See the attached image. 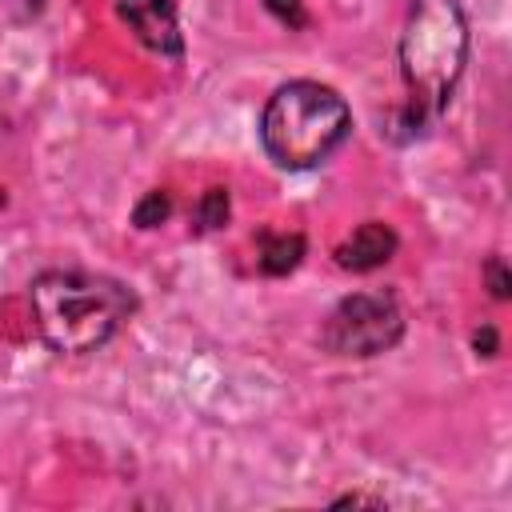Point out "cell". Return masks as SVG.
Wrapping results in <instances>:
<instances>
[{"instance_id":"1","label":"cell","mask_w":512,"mask_h":512,"mask_svg":"<svg viewBox=\"0 0 512 512\" xmlns=\"http://www.w3.org/2000/svg\"><path fill=\"white\" fill-rule=\"evenodd\" d=\"M32 316L52 352L80 356L108 344L136 312V292L100 272L52 268L28 284Z\"/></svg>"},{"instance_id":"2","label":"cell","mask_w":512,"mask_h":512,"mask_svg":"<svg viewBox=\"0 0 512 512\" xmlns=\"http://www.w3.org/2000/svg\"><path fill=\"white\" fill-rule=\"evenodd\" d=\"M468 60V20L456 0H416L400 36V76L408 88L404 120L424 128L436 120Z\"/></svg>"},{"instance_id":"3","label":"cell","mask_w":512,"mask_h":512,"mask_svg":"<svg viewBox=\"0 0 512 512\" xmlns=\"http://www.w3.org/2000/svg\"><path fill=\"white\" fill-rule=\"evenodd\" d=\"M348 132H352V112L344 96L320 80L280 84L260 116V144L288 172L324 164L348 140Z\"/></svg>"},{"instance_id":"4","label":"cell","mask_w":512,"mask_h":512,"mask_svg":"<svg viewBox=\"0 0 512 512\" xmlns=\"http://www.w3.org/2000/svg\"><path fill=\"white\" fill-rule=\"evenodd\" d=\"M400 336H404V312L388 292H352V296H344L320 328V340H324L328 352L356 356V360H368V356H380V352L396 348Z\"/></svg>"},{"instance_id":"5","label":"cell","mask_w":512,"mask_h":512,"mask_svg":"<svg viewBox=\"0 0 512 512\" xmlns=\"http://www.w3.org/2000/svg\"><path fill=\"white\" fill-rule=\"evenodd\" d=\"M116 16L128 24V32L156 56L180 60L184 36L176 20V0H116Z\"/></svg>"},{"instance_id":"6","label":"cell","mask_w":512,"mask_h":512,"mask_svg":"<svg viewBox=\"0 0 512 512\" xmlns=\"http://www.w3.org/2000/svg\"><path fill=\"white\" fill-rule=\"evenodd\" d=\"M396 244H400V240H396V232H392L388 224L368 220V224H360L352 236L340 240L336 264L348 268V272H372V268H380V264H388V260L396 256Z\"/></svg>"},{"instance_id":"7","label":"cell","mask_w":512,"mask_h":512,"mask_svg":"<svg viewBox=\"0 0 512 512\" xmlns=\"http://www.w3.org/2000/svg\"><path fill=\"white\" fill-rule=\"evenodd\" d=\"M304 256V236L300 232H264L260 236V268L268 276H284L300 264Z\"/></svg>"},{"instance_id":"8","label":"cell","mask_w":512,"mask_h":512,"mask_svg":"<svg viewBox=\"0 0 512 512\" xmlns=\"http://www.w3.org/2000/svg\"><path fill=\"white\" fill-rule=\"evenodd\" d=\"M228 220V192L224 188H208L204 196H200V204H196V228L200 232H212V228H220Z\"/></svg>"},{"instance_id":"9","label":"cell","mask_w":512,"mask_h":512,"mask_svg":"<svg viewBox=\"0 0 512 512\" xmlns=\"http://www.w3.org/2000/svg\"><path fill=\"white\" fill-rule=\"evenodd\" d=\"M168 212H172L168 192H148V196L132 208V224H136V228H156V224L168 220Z\"/></svg>"},{"instance_id":"10","label":"cell","mask_w":512,"mask_h":512,"mask_svg":"<svg viewBox=\"0 0 512 512\" xmlns=\"http://www.w3.org/2000/svg\"><path fill=\"white\" fill-rule=\"evenodd\" d=\"M264 8L280 20V24H288V28H304V0H264Z\"/></svg>"},{"instance_id":"11","label":"cell","mask_w":512,"mask_h":512,"mask_svg":"<svg viewBox=\"0 0 512 512\" xmlns=\"http://www.w3.org/2000/svg\"><path fill=\"white\" fill-rule=\"evenodd\" d=\"M484 276H488V288H492V296H496V300H508V288H512V280H508V272H504V260H500V256H492V260L484 264Z\"/></svg>"},{"instance_id":"12","label":"cell","mask_w":512,"mask_h":512,"mask_svg":"<svg viewBox=\"0 0 512 512\" xmlns=\"http://www.w3.org/2000/svg\"><path fill=\"white\" fill-rule=\"evenodd\" d=\"M4 4H8V12H12L16 20H36L48 0H4Z\"/></svg>"},{"instance_id":"13","label":"cell","mask_w":512,"mask_h":512,"mask_svg":"<svg viewBox=\"0 0 512 512\" xmlns=\"http://www.w3.org/2000/svg\"><path fill=\"white\" fill-rule=\"evenodd\" d=\"M472 344H476V352L484 348V356H492V352H496V332H492V328H480V332L472 336Z\"/></svg>"}]
</instances>
